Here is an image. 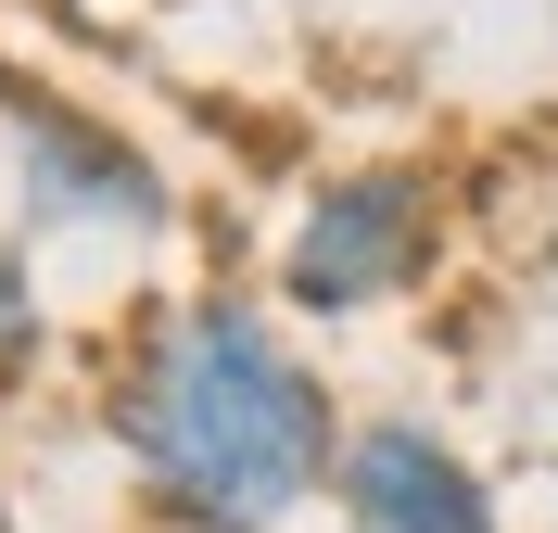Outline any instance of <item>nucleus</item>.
<instances>
[{
  "label": "nucleus",
  "mask_w": 558,
  "mask_h": 533,
  "mask_svg": "<svg viewBox=\"0 0 558 533\" xmlns=\"http://www.w3.org/2000/svg\"><path fill=\"white\" fill-rule=\"evenodd\" d=\"M432 229H445V204H432L418 166H355V178H330V191L292 216L279 292H292L305 318H355V305H381V292H407L418 267H432Z\"/></svg>",
  "instance_id": "2"
},
{
  "label": "nucleus",
  "mask_w": 558,
  "mask_h": 533,
  "mask_svg": "<svg viewBox=\"0 0 558 533\" xmlns=\"http://www.w3.org/2000/svg\"><path fill=\"white\" fill-rule=\"evenodd\" d=\"M13 178H26V216H38V229H153V216H166L153 153H128L114 128L38 102V89L13 102Z\"/></svg>",
  "instance_id": "3"
},
{
  "label": "nucleus",
  "mask_w": 558,
  "mask_h": 533,
  "mask_svg": "<svg viewBox=\"0 0 558 533\" xmlns=\"http://www.w3.org/2000/svg\"><path fill=\"white\" fill-rule=\"evenodd\" d=\"M343 508L355 533H495V496L470 483V458L457 445H432V432L381 420V432H343Z\"/></svg>",
  "instance_id": "4"
},
{
  "label": "nucleus",
  "mask_w": 558,
  "mask_h": 533,
  "mask_svg": "<svg viewBox=\"0 0 558 533\" xmlns=\"http://www.w3.org/2000/svg\"><path fill=\"white\" fill-rule=\"evenodd\" d=\"M38 355V280H26V242H0V381H26Z\"/></svg>",
  "instance_id": "5"
},
{
  "label": "nucleus",
  "mask_w": 558,
  "mask_h": 533,
  "mask_svg": "<svg viewBox=\"0 0 558 533\" xmlns=\"http://www.w3.org/2000/svg\"><path fill=\"white\" fill-rule=\"evenodd\" d=\"M114 445H128V483L178 533H267L292 496H317L343 470L330 393L229 292L166 305V318L140 330L128 381H114Z\"/></svg>",
  "instance_id": "1"
}]
</instances>
